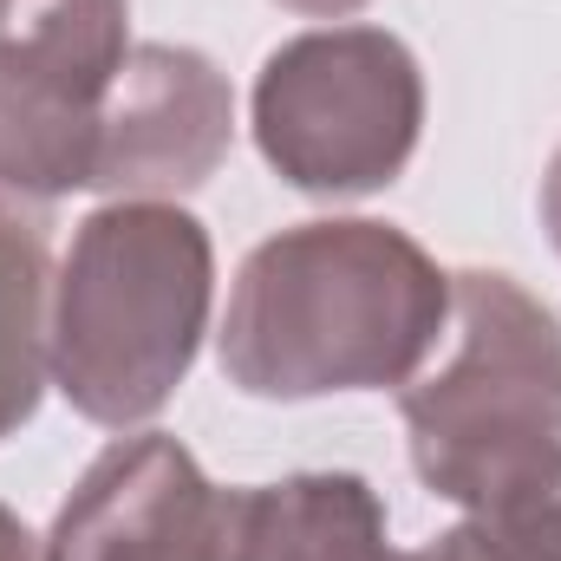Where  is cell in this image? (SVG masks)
Returning a JSON list of instances; mask_svg holds the SVG:
<instances>
[{"label":"cell","mask_w":561,"mask_h":561,"mask_svg":"<svg viewBox=\"0 0 561 561\" xmlns=\"http://www.w3.org/2000/svg\"><path fill=\"white\" fill-rule=\"evenodd\" d=\"M450 327V275L373 216L294 222L249 249L216 333L222 379L249 399L405 392Z\"/></svg>","instance_id":"1"},{"label":"cell","mask_w":561,"mask_h":561,"mask_svg":"<svg viewBox=\"0 0 561 561\" xmlns=\"http://www.w3.org/2000/svg\"><path fill=\"white\" fill-rule=\"evenodd\" d=\"M216 300V242L183 203L125 196L92 209L53 268L46 366L99 431L150 424L190 379Z\"/></svg>","instance_id":"2"},{"label":"cell","mask_w":561,"mask_h":561,"mask_svg":"<svg viewBox=\"0 0 561 561\" xmlns=\"http://www.w3.org/2000/svg\"><path fill=\"white\" fill-rule=\"evenodd\" d=\"M450 353L399 392L412 470L463 516L561 477V320L503 268L450 275Z\"/></svg>","instance_id":"3"},{"label":"cell","mask_w":561,"mask_h":561,"mask_svg":"<svg viewBox=\"0 0 561 561\" xmlns=\"http://www.w3.org/2000/svg\"><path fill=\"white\" fill-rule=\"evenodd\" d=\"M249 131L287 190L373 196L405 176L424 138L419 53L386 26H313L255 72Z\"/></svg>","instance_id":"4"},{"label":"cell","mask_w":561,"mask_h":561,"mask_svg":"<svg viewBox=\"0 0 561 561\" xmlns=\"http://www.w3.org/2000/svg\"><path fill=\"white\" fill-rule=\"evenodd\" d=\"M131 53V0H0V190H92L105 92Z\"/></svg>","instance_id":"5"},{"label":"cell","mask_w":561,"mask_h":561,"mask_svg":"<svg viewBox=\"0 0 561 561\" xmlns=\"http://www.w3.org/2000/svg\"><path fill=\"white\" fill-rule=\"evenodd\" d=\"M53 561H249V490H222L170 431L105 444L46 536Z\"/></svg>","instance_id":"6"},{"label":"cell","mask_w":561,"mask_h":561,"mask_svg":"<svg viewBox=\"0 0 561 561\" xmlns=\"http://www.w3.org/2000/svg\"><path fill=\"white\" fill-rule=\"evenodd\" d=\"M229 144H236L229 72L196 46L138 39L105 92L92 190L112 203L125 196L176 203L222 170Z\"/></svg>","instance_id":"7"},{"label":"cell","mask_w":561,"mask_h":561,"mask_svg":"<svg viewBox=\"0 0 561 561\" xmlns=\"http://www.w3.org/2000/svg\"><path fill=\"white\" fill-rule=\"evenodd\" d=\"M249 561H392L386 503L359 470L249 483Z\"/></svg>","instance_id":"8"},{"label":"cell","mask_w":561,"mask_h":561,"mask_svg":"<svg viewBox=\"0 0 561 561\" xmlns=\"http://www.w3.org/2000/svg\"><path fill=\"white\" fill-rule=\"evenodd\" d=\"M46 333H53V262L39 222L0 196V444L20 437L46 386Z\"/></svg>","instance_id":"9"},{"label":"cell","mask_w":561,"mask_h":561,"mask_svg":"<svg viewBox=\"0 0 561 561\" xmlns=\"http://www.w3.org/2000/svg\"><path fill=\"white\" fill-rule=\"evenodd\" d=\"M450 536L470 561H561V477L463 516Z\"/></svg>","instance_id":"10"},{"label":"cell","mask_w":561,"mask_h":561,"mask_svg":"<svg viewBox=\"0 0 561 561\" xmlns=\"http://www.w3.org/2000/svg\"><path fill=\"white\" fill-rule=\"evenodd\" d=\"M0 561H53V549H46L7 503H0Z\"/></svg>","instance_id":"11"},{"label":"cell","mask_w":561,"mask_h":561,"mask_svg":"<svg viewBox=\"0 0 561 561\" xmlns=\"http://www.w3.org/2000/svg\"><path fill=\"white\" fill-rule=\"evenodd\" d=\"M542 229H549V242H556V255H561V144H556V157H549V170H542Z\"/></svg>","instance_id":"12"},{"label":"cell","mask_w":561,"mask_h":561,"mask_svg":"<svg viewBox=\"0 0 561 561\" xmlns=\"http://www.w3.org/2000/svg\"><path fill=\"white\" fill-rule=\"evenodd\" d=\"M287 13H300V20H346V13H359V7H373V0H275Z\"/></svg>","instance_id":"13"},{"label":"cell","mask_w":561,"mask_h":561,"mask_svg":"<svg viewBox=\"0 0 561 561\" xmlns=\"http://www.w3.org/2000/svg\"><path fill=\"white\" fill-rule=\"evenodd\" d=\"M392 561H399V556H392Z\"/></svg>","instance_id":"14"}]
</instances>
